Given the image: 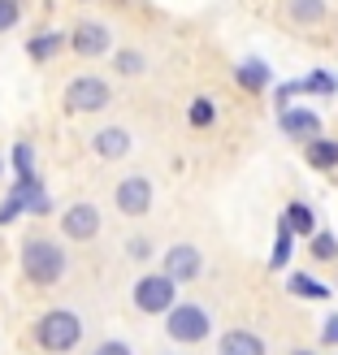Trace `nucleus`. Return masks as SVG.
Wrapping results in <instances>:
<instances>
[{
	"mask_svg": "<svg viewBox=\"0 0 338 355\" xmlns=\"http://www.w3.org/2000/svg\"><path fill=\"white\" fill-rule=\"evenodd\" d=\"M22 269H26L31 282L52 286V282L65 273V252L52 239H26V247H22Z\"/></svg>",
	"mask_w": 338,
	"mask_h": 355,
	"instance_id": "1",
	"label": "nucleus"
},
{
	"mask_svg": "<svg viewBox=\"0 0 338 355\" xmlns=\"http://www.w3.org/2000/svg\"><path fill=\"white\" fill-rule=\"evenodd\" d=\"M35 338H40V347L44 351H69V347H78V338H83V325H78V316L74 312H48L40 325H35Z\"/></svg>",
	"mask_w": 338,
	"mask_h": 355,
	"instance_id": "2",
	"label": "nucleus"
},
{
	"mask_svg": "<svg viewBox=\"0 0 338 355\" xmlns=\"http://www.w3.org/2000/svg\"><path fill=\"white\" fill-rule=\"evenodd\" d=\"M169 338L174 343H204L208 338V312L200 304H183V308H169Z\"/></svg>",
	"mask_w": 338,
	"mask_h": 355,
	"instance_id": "3",
	"label": "nucleus"
},
{
	"mask_svg": "<svg viewBox=\"0 0 338 355\" xmlns=\"http://www.w3.org/2000/svg\"><path fill=\"white\" fill-rule=\"evenodd\" d=\"M48 212L52 204H48V191L35 182V178H26V182H17L13 191H9V200H5V208H0V225H9L17 212Z\"/></svg>",
	"mask_w": 338,
	"mask_h": 355,
	"instance_id": "4",
	"label": "nucleus"
},
{
	"mask_svg": "<svg viewBox=\"0 0 338 355\" xmlns=\"http://www.w3.org/2000/svg\"><path fill=\"white\" fill-rule=\"evenodd\" d=\"M135 304L144 312H169L174 308V277L169 273H148L135 286Z\"/></svg>",
	"mask_w": 338,
	"mask_h": 355,
	"instance_id": "5",
	"label": "nucleus"
},
{
	"mask_svg": "<svg viewBox=\"0 0 338 355\" xmlns=\"http://www.w3.org/2000/svg\"><path fill=\"white\" fill-rule=\"evenodd\" d=\"M65 104L74 113H96L109 104V83H100V78H74L65 87Z\"/></svg>",
	"mask_w": 338,
	"mask_h": 355,
	"instance_id": "6",
	"label": "nucleus"
},
{
	"mask_svg": "<svg viewBox=\"0 0 338 355\" xmlns=\"http://www.w3.org/2000/svg\"><path fill=\"white\" fill-rule=\"evenodd\" d=\"M148 204H152V182L148 178H126V182L117 187V208L126 212V217L148 212Z\"/></svg>",
	"mask_w": 338,
	"mask_h": 355,
	"instance_id": "7",
	"label": "nucleus"
},
{
	"mask_svg": "<svg viewBox=\"0 0 338 355\" xmlns=\"http://www.w3.org/2000/svg\"><path fill=\"white\" fill-rule=\"evenodd\" d=\"M69 48H74L78 57H100V52L109 48V31L100 22H78L74 35H69Z\"/></svg>",
	"mask_w": 338,
	"mask_h": 355,
	"instance_id": "8",
	"label": "nucleus"
},
{
	"mask_svg": "<svg viewBox=\"0 0 338 355\" xmlns=\"http://www.w3.org/2000/svg\"><path fill=\"white\" fill-rule=\"evenodd\" d=\"M61 225H65V234L69 239H96V230H100V212L92 208V204H74L61 217Z\"/></svg>",
	"mask_w": 338,
	"mask_h": 355,
	"instance_id": "9",
	"label": "nucleus"
},
{
	"mask_svg": "<svg viewBox=\"0 0 338 355\" xmlns=\"http://www.w3.org/2000/svg\"><path fill=\"white\" fill-rule=\"evenodd\" d=\"M200 252L195 247H174V252L165 256V273L174 277V282H191V277H200Z\"/></svg>",
	"mask_w": 338,
	"mask_h": 355,
	"instance_id": "10",
	"label": "nucleus"
},
{
	"mask_svg": "<svg viewBox=\"0 0 338 355\" xmlns=\"http://www.w3.org/2000/svg\"><path fill=\"white\" fill-rule=\"evenodd\" d=\"M282 130L291 139H316L321 135V117L308 109H282Z\"/></svg>",
	"mask_w": 338,
	"mask_h": 355,
	"instance_id": "11",
	"label": "nucleus"
},
{
	"mask_svg": "<svg viewBox=\"0 0 338 355\" xmlns=\"http://www.w3.org/2000/svg\"><path fill=\"white\" fill-rule=\"evenodd\" d=\"M221 355H264V343L252 329H230L221 338Z\"/></svg>",
	"mask_w": 338,
	"mask_h": 355,
	"instance_id": "12",
	"label": "nucleus"
},
{
	"mask_svg": "<svg viewBox=\"0 0 338 355\" xmlns=\"http://www.w3.org/2000/svg\"><path fill=\"white\" fill-rule=\"evenodd\" d=\"M308 165L312 169H338V144L334 139H308Z\"/></svg>",
	"mask_w": 338,
	"mask_h": 355,
	"instance_id": "13",
	"label": "nucleus"
},
{
	"mask_svg": "<svg viewBox=\"0 0 338 355\" xmlns=\"http://www.w3.org/2000/svg\"><path fill=\"white\" fill-rule=\"evenodd\" d=\"M126 148H130V135L117 130V126H109V130L96 135V152L100 156H126Z\"/></svg>",
	"mask_w": 338,
	"mask_h": 355,
	"instance_id": "14",
	"label": "nucleus"
},
{
	"mask_svg": "<svg viewBox=\"0 0 338 355\" xmlns=\"http://www.w3.org/2000/svg\"><path fill=\"white\" fill-rule=\"evenodd\" d=\"M239 83L247 87V92H260V87L269 83V65H260V61H243V65H239Z\"/></svg>",
	"mask_w": 338,
	"mask_h": 355,
	"instance_id": "15",
	"label": "nucleus"
},
{
	"mask_svg": "<svg viewBox=\"0 0 338 355\" xmlns=\"http://www.w3.org/2000/svg\"><path fill=\"white\" fill-rule=\"evenodd\" d=\"M291 17H295V22H321L326 5H321V0H291Z\"/></svg>",
	"mask_w": 338,
	"mask_h": 355,
	"instance_id": "16",
	"label": "nucleus"
},
{
	"mask_svg": "<svg viewBox=\"0 0 338 355\" xmlns=\"http://www.w3.org/2000/svg\"><path fill=\"white\" fill-rule=\"evenodd\" d=\"M291 239H295V230H291V221L282 217V225H278V247H273V269H282V264H287V256H291Z\"/></svg>",
	"mask_w": 338,
	"mask_h": 355,
	"instance_id": "17",
	"label": "nucleus"
},
{
	"mask_svg": "<svg viewBox=\"0 0 338 355\" xmlns=\"http://www.w3.org/2000/svg\"><path fill=\"white\" fill-rule=\"evenodd\" d=\"M287 221H291V230H295V234H312V208H304V204H291L287 208Z\"/></svg>",
	"mask_w": 338,
	"mask_h": 355,
	"instance_id": "18",
	"label": "nucleus"
},
{
	"mask_svg": "<svg viewBox=\"0 0 338 355\" xmlns=\"http://www.w3.org/2000/svg\"><path fill=\"white\" fill-rule=\"evenodd\" d=\"M291 291H295V295H304V299H326V295H330L321 282H312V277H304V273H295V277H291Z\"/></svg>",
	"mask_w": 338,
	"mask_h": 355,
	"instance_id": "19",
	"label": "nucleus"
},
{
	"mask_svg": "<svg viewBox=\"0 0 338 355\" xmlns=\"http://www.w3.org/2000/svg\"><path fill=\"white\" fill-rule=\"evenodd\" d=\"M57 48H61L57 35H40V40H31V57H35V61H44V57H52Z\"/></svg>",
	"mask_w": 338,
	"mask_h": 355,
	"instance_id": "20",
	"label": "nucleus"
},
{
	"mask_svg": "<svg viewBox=\"0 0 338 355\" xmlns=\"http://www.w3.org/2000/svg\"><path fill=\"white\" fill-rule=\"evenodd\" d=\"M312 256H316V260H334V256H338V239H334V234H316V239H312Z\"/></svg>",
	"mask_w": 338,
	"mask_h": 355,
	"instance_id": "21",
	"label": "nucleus"
},
{
	"mask_svg": "<svg viewBox=\"0 0 338 355\" xmlns=\"http://www.w3.org/2000/svg\"><path fill=\"white\" fill-rule=\"evenodd\" d=\"M212 121V100H195L191 104V126H208Z\"/></svg>",
	"mask_w": 338,
	"mask_h": 355,
	"instance_id": "22",
	"label": "nucleus"
},
{
	"mask_svg": "<svg viewBox=\"0 0 338 355\" xmlns=\"http://www.w3.org/2000/svg\"><path fill=\"white\" fill-rule=\"evenodd\" d=\"M13 161H17V182H26V178H35V169H31V148H26V144L13 152Z\"/></svg>",
	"mask_w": 338,
	"mask_h": 355,
	"instance_id": "23",
	"label": "nucleus"
},
{
	"mask_svg": "<svg viewBox=\"0 0 338 355\" xmlns=\"http://www.w3.org/2000/svg\"><path fill=\"white\" fill-rule=\"evenodd\" d=\"M117 69H121V74H139V69H144V57H139V52H121Z\"/></svg>",
	"mask_w": 338,
	"mask_h": 355,
	"instance_id": "24",
	"label": "nucleus"
},
{
	"mask_svg": "<svg viewBox=\"0 0 338 355\" xmlns=\"http://www.w3.org/2000/svg\"><path fill=\"white\" fill-rule=\"evenodd\" d=\"M17 22V0H0V31H9Z\"/></svg>",
	"mask_w": 338,
	"mask_h": 355,
	"instance_id": "25",
	"label": "nucleus"
},
{
	"mask_svg": "<svg viewBox=\"0 0 338 355\" xmlns=\"http://www.w3.org/2000/svg\"><path fill=\"white\" fill-rule=\"evenodd\" d=\"M304 87H308V92H338V83H334L330 74H312Z\"/></svg>",
	"mask_w": 338,
	"mask_h": 355,
	"instance_id": "26",
	"label": "nucleus"
},
{
	"mask_svg": "<svg viewBox=\"0 0 338 355\" xmlns=\"http://www.w3.org/2000/svg\"><path fill=\"white\" fill-rule=\"evenodd\" d=\"M96 355H130V347H126V343H104Z\"/></svg>",
	"mask_w": 338,
	"mask_h": 355,
	"instance_id": "27",
	"label": "nucleus"
},
{
	"mask_svg": "<svg viewBox=\"0 0 338 355\" xmlns=\"http://www.w3.org/2000/svg\"><path fill=\"white\" fill-rule=\"evenodd\" d=\"M326 343L338 347V316H330V321H326Z\"/></svg>",
	"mask_w": 338,
	"mask_h": 355,
	"instance_id": "28",
	"label": "nucleus"
},
{
	"mask_svg": "<svg viewBox=\"0 0 338 355\" xmlns=\"http://www.w3.org/2000/svg\"><path fill=\"white\" fill-rule=\"evenodd\" d=\"M295 355H308V351H295Z\"/></svg>",
	"mask_w": 338,
	"mask_h": 355,
	"instance_id": "29",
	"label": "nucleus"
}]
</instances>
